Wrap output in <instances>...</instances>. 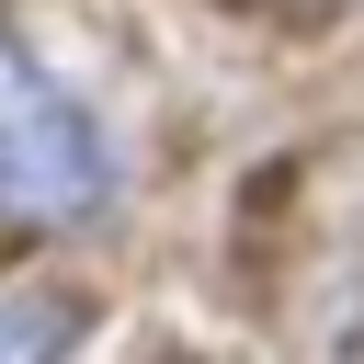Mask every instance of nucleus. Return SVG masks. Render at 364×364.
Returning a JSON list of instances; mask_svg holds the SVG:
<instances>
[{
  "label": "nucleus",
  "instance_id": "2",
  "mask_svg": "<svg viewBox=\"0 0 364 364\" xmlns=\"http://www.w3.org/2000/svg\"><path fill=\"white\" fill-rule=\"evenodd\" d=\"M80 307L68 296H0V364H68Z\"/></svg>",
  "mask_w": 364,
  "mask_h": 364
},
{
  "label": "nucleus",
  "instance_id": "1",
  "mask_svg": "<svg viewBox=\"0 0 364 364\" xmlns=\"http://www.w3.org/2000/svg\"><path fill=\"white\" fill-rule=\"evenodd\" d=\"M102 136L91 114L46 80V57H23L0 34V228H80L102 205Z\"/></svg>",
  "mask_w": 364,
  "mask_h": 364
}]
</instances>
